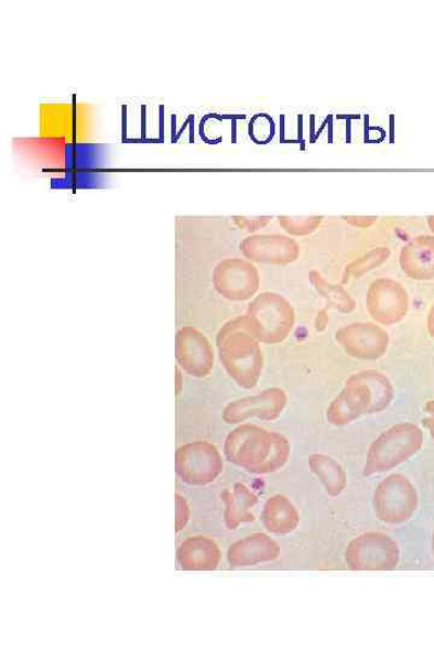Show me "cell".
<instances>
[{
	"label": "cell",
	"mask_w": 434,
	"mask_h": 650,
	"mask_svg": "<svg viewBox=\"0 0 434 650\" xmlns=\"http://www.w3.org/2000/svg\"><path fill=\"white\" fill-rule=\"evenodd\" d=\"M225 454L229 462L252 474H271L285 466L291 446L283 435L254 425H241L228 435Z\"/></svg>",
	"instance_id": "6da1fadb"
},
{
	"label": "cell",
	"mask_w": 434,
	"mask_h": 650,
	"mask_svg": "<svg viewBox=\"0 0 434 650\" xmlns=\"http://www.w3.org/2000/svg\"><path fill=\"white\" fill-rule=\"evenodd\" d=\"M393 396L394 389L386 375L370 370L354 373L339 396L330 402L327 420L337 426L347 425L365 414L387 410Z\"/></svg>",
	"instance_id": "7a4b0ae2"
},
{
	"label": "cell",
	"mask_w": 434,
	"mask_h": 650,
	"mask_svg": "<svg viewBox=\"0 0 434 650\" xmlns=\"http://www.w3.org/2000/svg\"><path fill=\"white\" fill-rule=\"evenodd\" d=\"M217 346L226 370L240 387L258 384L263 368L262 350L248 317L227 323L217 336Z\"/></svg>",
	"instance_id": "3957f363"
},
{
	"label": "cell",
	"mask_w": 434,
	"mask_h": 650,
	"mask_svg": "<svg viewBox=\"0 0 434 650\" xmlns=\"http://www.w3.org/2000/svg\"><path fill=\"white\" fill-rule=\"evenodd\" d=\"M424 445V433L413 423H399L382 433L370 445L365 476H373L394 469L410 461Z\"/></svg>",
	"instance_id": "277c9868"
},
{
	"label": "cell",
	"mask_w": 434,
	"mask_h": 650,
	"mask_svg": "<svg viewBox=\"0 0 434 650\" xmlns=\"http://www.w3.org/2000/svg\"><path fill=\"white\" fill-rule=\"evenodd\" d=\"M248 321L254 336L265 344L286 339L295 325V311L282 295L264 293L251 303Z\"/></svg>",
	"instance_id": "5b68a950"
},
{
	"label": "cell",
	"mask_w": 434,
	"mask_h": 650,
	"mask_svg": "<svg viewBox=\"0 0 434 650\" xmlns=\"http://www.w3.org/2000/svg\"><path fill=\"white\" fill-rule=\"evenodd\" d=\"M417 491L403 475H391L381 480L375 491L373 505L377 517L387 524L408 522L417 510Z\"/></svg>",
	"instance_id": "8992f818"
},
{
	"label": "cell",
	"mask_w": 434,
	"mask_h": 650,
	"mask_svg": "<svg viewBox=\"0 0 434 650\" xmlns=\"http://www.w3.org/2000/svg\"><path fill=\"white\" fill-rule=\"evenodd\" d=\"M346 562L352 571H391L400 563L399 544L381 532H367L349 543Z\"/></svg>",
	"instance_id": "52a82bcc"
},
{
	"label": "cell",
	"mask_w": 434,
	"mask_h": 650,
	"mask_svg": "<svg viewBox=\"0 0 434 650\" xmlns=\"http://www.w3.org/2000/svg\"><path fill=\"white\" fill-rule=\"evenodd\" d=\"M366 304L369 315L377 323L393 325L405 318L410 295L400 282L379 279L369 285Z\"/></svg>",
	"instance_id": "ba28073f"
},
{
	"label": "cell",
	"mask_w": 434,
	"mask_h": 650,
	"mask_svg": "<svg viewBox=\"0 0 434 650\" xmlns=\"http://www.w3.org/2000/svg\"><path fill=\"white\" fill-rule=\"evenodd\" d=\"M177 469L189 485L204 486L214 483L224 470L219 451L208 442L187 445L177 458Z\"/></svg>",
	"instance_id": "9c48e42d"
},
{
	"label": "cell",
	"mask_w": 434,
	"mask_h": 650,
	"mask_svg": "<svg viewBox=\"0 0 434 650\" xmlns=\"http://www.w3.org/2000/svg\"><path fill=\"white\" fill-rule=\"evenodd\" d=\"M336 342L346 354L359 359H379L389 348V334L375 323H352L336 333Z\"/></svg>",
	"instance_id": "30bf717a"
},
{
	"label": "cell",
	"mask_w": 434,
	"mask_h": 650,
	"mask_svg": "<svg viewBox=\"0 0 434 650\" xmlns=\"http://www.w3.org/2000/svg\"><path fill=\"white\" fill-rule=\"evenodd\" d=\"M214 283L217 291L231 301H247L258 292L259 272L242 259H226L215 269Z\"/></svg>",
	"instance_id": "8fae6325"
},
{
	"label": "cell",
	"mask_w": 434,
	"mask_h": 650,
	"mask_svg": "<svg viewBox=\"0 0 434 650\" xmlns=\"http://www.w3.org/2000/svg\"><path fill=\"white\" fill-rule=\"evenodd\" d=\"M287 404V396L283 389L271 388L259 396L231 402L224 412V420L229 424L240 423L250 419L272 421L283 413Z\"/></svg>",
	"instance_id": "7c38bea8"
},
{
	"label": "cell",
	"mask_w": 434,
	"mask_h": 650,
	"mask_svg": "<svg viewBox=\"0 0 434 650\" xmlns=\"http://www.w3.org/2000/svg\"><path fill=\"white\" fill-rule=\"evenodd\" d=\"M247 258L259 263L289 264L300 256V246L284 236H254L241 242Z\"/></svg>",
	"instance_id": "4fadbf2b"
},
{
	"label": "cell",
	"mask_w": 434,
	"mask_h": 650,
	"mask_svg": "<svg viewBox=\"0 0 434 650\" xmlns=\"http://www.w3.org/2000/svg\"><path fill=\"white\" fill-rule=\"evenodd\" d=\"M400 264L408 278L417 281L434 279V237H417L401 251Z\"/></svg>",
	"instance_id": "5bb4252c"
},
{
	"label": "cell",
	"mask_w": 434,
	"mask_h": 650,
	"mask_svg": "<svg viewBox=\"0 0 434 650\" xmlns=\"http://www.w3.org/2000/svg\"><path fill=\"white\" fill-rule=\"evenodd\" d=\"M279 554L280 548L274 540L263 534H253L231 545L228 561L235 567L252 566L275 561Z\"/></svg>",
	"instance_id": "9a60e30c"
},
{
	"label": "cell",
	"mask_w": 434,
	"mask_h": 650,
	"mask_svg": "<svg viewBox=\"0 0 434 650\" xmlns=\"http://www.w3.org/2000/svg\"><path fill=\"white\" fill-rule=\"evenodd\" d=\"M182 361L191 375L206 376L214 366V355L210 344L202 334L194 329L183 331Z\"/></svg>",
	"instance_id": "2e32d148"
},
{
	"label": "cell",
	"mask_w": 434,
	"mask_h": 650,
	"mask_svg": "<svg viewBox=\"0 0 434 650\" xmlns=\"http://www.w3.org/2000/svg\"><path fill=\"white\" fill-rule=\"evenodd\" d=\"M262 520L264 528L275 535H287L300 524V513L289 499L275 496L264 505Z\"/></svg>",
	"instance_id": "e0dca14e"
},
{
	"label": "cell",
	"mask_w": 434,
	"mask_h": 650,
	"mask_svg": "<svg viewBox=\"0 0 434 650\" xmlns=\"http://www.w3.org/2000/svg\"><path fill=\"white\" fill-rule=\"evenodd\" d=\"M178 559L186 570L207 571L219 565L221 553L213 540L198 537L183 543Z\"/></svg>",
	"instance_id": "ac0fdd59"
},
{
	"label": "cell",
	"mask_w": 434,
	"mask_h": 650,
	"mask_svg": "<svg viewBox=\"0 0 434 650\" xmlns=\"http://www.w3.org/2000/svg\"><path fill=\"white\" fill-rule=\"evenodd\" d=\"M226 506L225 522L228 529H237L241 523L253 519L252 509L258 503V498L241 484L224 494Z\"/></svg>",
	"instance_id": "d6986e66"
},
{
	"label": "cell",
	"mask_w": 434,
	"mask_h": 650,
	"mask_svg": "<svg viewBox=\"0 0 434 650\" xmlns=\"http://www.w3.org/2000/svg\"><path fill=\"white\" fill-rule=\"evenodd\" d=\"M312 473L321 480L328 496L338 497L347 488V474L334 458L324 454H313L310 457Z\"/></svg>",
	"instance_id": "ffe728a7"
},
{
	"label": "cell",
	"mask_w": 434,
	"mask_h": 650,
	"mask_svg": "<svg viewBox=\"0 0 434 650\" xmlns=\"http://www.w3.org/2000/svg\"><path fill=\"white\" fill-rule=\"evenodd\" d=\"M314 290L321 294L329 308L349 314L356 307V303L351 295L334 283L328 282L321 272L313 270L310 275Z\"/></svg>",
	"instance_id": "44dd1931"
},
{
	"label": "cell",
	"mask_w": 434,
	"mask_h": 650,
	"mask_svg": "<svg viewBox=\"0 0 434 650\" xmlns=\"http://www.w3.org/2000/svg\"><path fill=\"white\" fill-rule=\"evenodd\" d=\"M390 254L391 252L389 249H387V247H379V249L369 251L359 259H356L355 262L349 264L346 271H344L341 280L343 283H349L352 279H360L366 274V272L373 270L387 262Z\"/></svg>",
	"instance_id": "7402d4cb"
},
{
	"label": "cell",
	"mask_w": 434,
	"mask_h": 650,
	"mask_svg": "<svg viewBox=\"0 0 434 650\" xmlns=\"http://www.w3.org/2000/svg\"><path fill=\"white\" fill-rule=\"evenodd\" d=\"M322 216L313 217H279V224L291 234V236H308L314 232L323 223Z\"/></svg>",
	"instance_id": "603a6c76"
},
{
	"label": "cell",
	"mask_w": 434,
	"mask_h": 650,
	"mask_svg": "<svg viewBox=\"0 0 434 650\" xmlns=\"http://www.w3.org/2000/svg\"><path fill=\"white\" fill-rule=\"evenodd\" d=\"M426 418L423 421L424 426L427 429L431 437L434 440V400L427 402L425 409Z\"/></svg>",
	"instance_id": "cb8c5ba5"
},
{
	"label": "cell",
	"mask_w": 434,
	"mask_h": 650,
	"mask_svg": "<svg viewBox=\"0 0 434 650\" xmlns=\"http://www.w3.org/2000/svg\"><path fill=\"white\" fill-rule=\"evenodd\" d=\"M344 219L347 220V223H349L350 225L355 226V227H359V228H367L372 226L373 224L377 223V217H355V216H348V217H343Z\"/></svg>",
	"instance_id": "d4e9b609"
},
{
	"label": "cell",
	"mask_w": 434,
	"mask_h": 650,
	"mask_svg": "<svg viewBox=\"0 0 434 650\" xmlns=\"http://www.w3.org/2000/svg\"><path fill=\"white\" fill-rule=\"evenodd\" d=\"M240 220V227H246L250 230H257L258 227H262L265 226L268 223H270V217L267 218H257L252 220H249V218L246 217H241L239 218Z\"/></svg>",
	"instance_id": "484cf974"
},
{
	"label": "cell",
	"mask_w": 434,
	"mask_h": 650,
	"mask_svg": "<svg viewBox=\"0 0 434 650\" xmlns=\"http://www.w3.org/2000/svg\"><path fill=\"white\" fill-rule=\"evenodd\" d=\"M427 329H428V333H430L432 339H434V305L431 307V310L428 312Z\"/></svg>",
	"instance_id": "4316f807"
},
{
	"label": "cell",
	"mask_w": 434,
	"mask_h": 650,
	"mask_svg": "<svg viewBox=\"0 0 434 650\" xmlns=\"http://www.w3.org/2000/svg\"><path fill=\"white\" fill-rule=\"evenodd\" d=\"M427 223H428L431 230L434 232V216L428 217Z\"/></svg>",
	"instance_id": "83f0119b"
},
{
	"label": "cell",
	"mask_w": 434,
	"mask_h": 650,
	"mask_svg": "<svg viewBox=\"0 0 434 650\" xmlns=\"http://www.w3.org/2000/svg\"><path fill=\"white\" fill-rule=\"evenodd\" d=\"M431 545H432V554H433V556H434V534H433V537H432V544H431Z\"/></svg>",
	"instance_id": "f1b7e54d"
}]
</instances>
